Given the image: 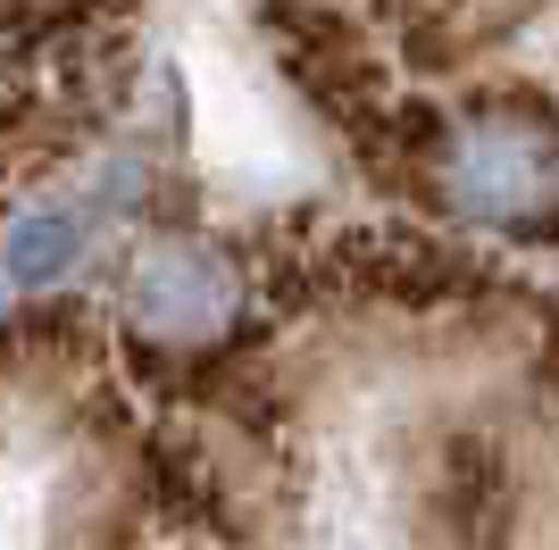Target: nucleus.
<instances>
[{"label":"nucleus","mask_w":559,"mask_h":550,"mask_svg":"<svg viewBox=\"0 0 559 550\" xmlns=\"http://www.w3.org/2000/svg\"><path fill=\"white\" fill-rule=\"evenodd\" d=\"M409 176L443 217L510 242L559 234V109L535 100H476L435 125H401Z\"/></svg>","instance_id":"1"},{"label":"nucleus","mask_w":559,"mask_h":550,"mask_svg":"<svg viewBox=\"0 0 559 550\" xmlns=\"http://www.w3.org/2000/svg\"><path fill=\"white\" fill-rule=\"evenodd\" d=\"M426 517L443 526L451 550H501V534H510V467L485 442H443V458H435V509Z\"/></svg>","instance_id":"3"},{"label":"nucleus","mask_w":559,"mask_h":550,"mask_svg":"<svg viewBox=\"0 0 559 550\" xmlns=\"http://www.w3.org/2000/svg\"><path fill=\"white\" fill-rule=\"evenodd\" d=\"M126 325L159 350H210L242 325V267L217 242H159L126 275Z\"/></svg>","instance_id":"2"},{"label":"nucleus","mask_w":559,"mask_h":550,"mask_svg":"<svg viewBox=\"0 0 559 550\" xmlns=\"http://www.w3.org/2000/svg\"><path fill=\"white\" fill-rule=\"evenodd\" d=\"M75 242H84V217L43 208V217H25L17 242H9V275H17V284H43V275H59L75 259Z\"/></svg>","instance_id":"4"}]
</instances>
